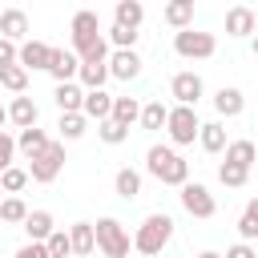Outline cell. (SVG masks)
Here are the masks:
<instances>
[{
  "label": "cell",
  "instance_id": "obj_1",
  "mask_svg": "<svg viewBox=\"0 0 258 258\" xmlns=\"http://www.w3.org/2000/svg\"><path fill=\"white\" fill-rule=\"evenodd\" d=\"M145 173L149 177H157L161 185H185L189 181V161L173 149V145H149V153H145Z\"/></svg>",
  "mask_w": 258,
  "mask_h": 258
},
{
  "label": "cell",
  "instance_id": "obj_2",
  "mask_svg": "<svg viewBox=\"0 0 258 258\" xmlns=\"http://www.w3.org/2000/svg\"><path fill=\"white\" fill-rule=\"evenodd\" d=\"M169 238H173V218L169 214H149L141 226H137V234L129 238V246L137 250V254H161L165 246H169Z\"/></svg>",
  "mask_w": 258,
  "mask_h": 258
},
{
  "label": "cell",
  "instance_id": "obj_3",
  "mask_svg": "<svg viewBox=\"0 0 258 258\" xmlns=\"http://www.w3.org/2000/svg\"><path fill=\"white\" fill-rule=\"evenodd\" d=\"M93 242H97L101 258H125L129 254V234L117 218H97L93 222Z\"/></svg>",
  "mask_w": 258,
  "mask_h": 258
},
{
  "label": "cell",
  "instance_id": "obj_4",
  "mask_svg": "<svg viewBox=\"0 0 258 258\" xmlns=\"http://www.w3.org/2000/svg\"><path fill=\"white\" fill-rule=\"evenodd\" d=\"M173 52H177L181 60H210V56L218 52V40H214V32L181 28V32H173Z\"/></svg>",
  "mask_w": 258,
  "mask_h": 258
},
{
  "label": "cell",
  "instance_id": "obj_5",
  "mask_svg": "<svg viewBox=\"0 0 258 258\" xmlns=\"http://www.w3.org/2000/svg\"><path fill=\"white\" fill-rule=\"evenodd\" d=\"M198 129H202L198 109L169 105V113H165V133H169V141H173V145H194V141H198Z\"/></svg>",
  "mask_w": 258,
  "mask_h": 258
},
{
  "label": "cell",
  "instance_id": "obj_6",
  "mask_svg": "<svg viewBox=\"0 0 258 258\" xmlns=\"http://www.w3.org/2000/svg\"><path fill=\"white\" fill-rule=\"evenodd\" d=\"M60 169H64V141H48V149L28 161V181L48 185V181L60 177Z\"/></svg>",
  "mask_w": 258,
  "mask_h": 258
},
{
  "label": "cell",
  "instance_id": "obj_7",
  "mask_svg": "<svg viewBox=\"0 0 258 258\" xmlns=\"http://www.w3.org/2000/svg\"><path fill=\"white\" fill-rule=\"evenodd\" d=\"M69 32H73V52H77V56H81V52H89L97 40H105V36H101V20H97V12H93V8H81V12L73 16Z\"/></svg>",
  "mask_w": 258,
  "mask_h": 258
},
{
  "label": "cell",
  "instance_id": "obj_8",
  "mask_svg": "<svg viewBox=\"0 0 258 258\" xmlns=\"http://www.w3.org/2000/svg\"><path fill=\"white\" fill-rule=\"evenodd\" d=\"M169 97H173V105L198 109V101L206 97V81H202L194 69H181V73H173V81H169Z\"/></svg>",
  "mask_w": 258,
  "mask_h": 258
},
{
  "label": "cell",
  "instance_id": "obj_9",
  "mask_svg": "<svg viewBox=\"0 0 258 258\" xmlns=\"http://www.w3.org/2000/svg\"><path fill=\"white\" fill-rule=\"evenodd\" d=\"M177 198H181V210H185L189 218H214V210H218L214 194H210L202 181H185Z\"/></svg>",
  "mask_w": 258,
  "mask_h": 258
},
{
  "label": "cell",
  "instance_id": "obj_10",
  "mask_svg": "<svg viewBox=\"0 0 258 258\" xmlns=\"http://www.w3.org/2000/svg\"><path fill=\"white\" fill-rule=\"evenodd\" d=\"M77 69H81V60H77L73 48H52V52H48V69H44V73H48L56 85L77 81Z\"/></svg>",
  "mask_w": 258,
  "mask_h": 258
},
{
  "label": "cell",
  "instance_id": "obj_11",
  "mask_svg": "<svg viewBox=\"0 0 258 258\" xmlns=\"http://www.w3.org/2000/svg\"><path fill=\"white\" fill-rule=\"evenodd\" d=\"M48 52H52V44H44V40H24V44H16V64L24 69V73H32V69H48Z\"/></svg>",
  "mask_w": 258,
  "mask_h": 258
},
{
  "label": "cell",
  "instance_id": "obj_12",
  "mask_svg": "<svg viewBox=\"0 0 258 258\" xmlns=\"http://www.w3.org/2000/svg\"><path fill=\"white\" fill-rule=\"evenodd\" d=\"M105 69H109V77H117V81H133V77L141 73V56H137L133 48H113L109 60H105Z\"/></svg>",
  "mask_w": 258,
  "mask_h": 258
},
{
  "label": "cell",
  "instance_id": "obj_13",
  "mask_svg": "<svg viewBox=\"0 0 258 258\" xmlns=\"http://www.w3.org/2000/svg\"><path fill=\"white\" fill-rule=\"evenodd\" d=\"M0 36L12 40V44H24L28 40V12L24 8H4L0 12Z\"/></svg>",
  "mask_w": 258,
  "mask_h": 258
},
{
  "label": "cell",
  "instance_id": "obj_14",
  "mask_svg": "<svg viewBox=\"0 0 258 258\" xmlns=\"http://www.w3.org/2000/svg\"><path fill=\"white\" fill-rule=\"evenodd\" d=\"M12 141H16V153H24V161H32V157H40V153L48 149V141H52V137H48L44 129H36V125H32V129H20Z\"/></svg>",
  "mask_w": 258,
  "mask_h": 258
},
{
  "label": "cell",
  "instance_id": "obj_15",
  "mask_svg": "<svg viewBox=\"0 0 258 258\" xmlns=\"http://www.w3.org/2000/svg\"><path fill=\"white\" fill-rule=\"evenodd\" d=\"M141 20H145V4H141V0H117V4H113V24H117V28L137 32Z\"/></svg>",
  "mask_w": 258,
  "mask_h": 258
},
{
  "label": "cell",
  "instance_id": "obj_16",
  "mask_svg": "<svg viewBox=\"0 0 258 258\" xmlns=\"http://www.w3.org/2000/svg\"><path fill=\"white\" fill-rule=\"evenodd\" d=\"M4 113H8V121H12L16 129H32V125H36V117H40V109H36V101H32V97H12V105H8Z\"/></svg>",
  "mask_w": 258,
  "mask_h": 258
},
{
  "label": "cell",
  "instance_id": "obj_17",
  "mask_svg": "<svg viewBox=\"0 0 258 258\" xmlns=\"http://www.w3.org/2000/svg\"><path fill=\"white\" fill-rule=\"evenodd\" d=\"M254 24H258V16H254V8H246V4H234V8L226 12V32H230V36H250Z\"/></svg>",
  "mask_w": 258,
  "mask_h": 258
},
{
  "label": "cell",
  "instance_id": "obj_18",
  "mask_svg": "<svg viewBox=\"0 0 258 258\" xmlns=\"http://www.w3.org/2000/svg\"><path fill=\"white\" fill-rule=\"evenodd\" d=\"M109 109H113V97H109L105 89H93V93L81 97V117H85V121H89V117H93V121H105Z\"/></svg>",
  "mask_w": 258,
  "mask_h": 258
},
{
  "label": "cell",
  "instance_id": "obj_19",
  "mask_svg": "<svg viewBox=\"0 0 258 258\" xmlns=\"http://www.w3.org/2000/svg\"><path fill=\"white\" fill-rule=\"evenodd\" d=\"M214 109H218V117H238V113L246 109V97H242V89H234V85H222V89L214 93Z\"/></svg>",
  "mask_w": 258,
  "mask_h": 258
},
{
  "label": "cell",
  "instance_id": "obj_20",
  "mask_svg": "<svg viewBox=\"0 0 258 258\" xmlns=\"http://www.w3.org/2000/svg\"><path fill=\"white\" fill-rule=\"evenodd\" d=\"M20 226H24L28 242H44V238L56 230V222H52V214H48V210H28V218H24Z\"/></svg>",
  "mask_w": 258,
  "mask_h": 258
},
{
  "label": "cell",
  "instance_id": "obj_21",
  "mask_svg": "<svg viewBox=\"0 0 258 258\" xmlns=\"http://www.w3.org/2000/svg\"><path fill=\"white\" fill-rule=\"evenodd\" d=\"M161 16H165V24H169L173 32H181V28H194V0H169Z\"/></svg>",
  "mask_w": 258,
  "mask_h": 258
},
{
  "label": "cell",
  "instance_id": "obj_22",
  "mask_svg": "<svg viewBox=\"0 0 258 258\" xmlns=\"http://www.w3.org/2000/svg\"><path fill=\"white\" fill-rule=\"evenodd\" d=\"M69 234V246H73V258H89L93 250H97V242H93V222H77L73 230H64Z\"/></svg>",
  "mask_w": 258,
  "mask_h": 258
},
{
  "label": "cell",
  "instance_id": "obj_23",
  "mask_svg": "<svg viewBox=\"0 0 258 258\" xmlns=\"http://www.w3.org/2000/svg\"><path fill=\"white\" fill-rule=\"evenodd\" d=\"M81 97H85V89L77 81H64V85L52 89V101H56L60 113H81Z\"/></svg>",
  "mask_w": 258,
  "mask_h": 258
},
{
  "label": "cell",
  "instance_id": "obj_24",
  "mask_svg": "<svg viewBox=\"0 0 258 258\" xmlns=\"http://www.w3.org/2000/svg\"><path fill=\"white\" fill-rule=\"evenodd\" d=\"M198 145H202L206 153H222V149H226V125H222V121H202Z\"/></svg>",
  "mask_w": 258,
  "mask_h": 258
},
{
  "label": "cell",
  "instance_id": "obj_25",
  "mask_svg": "<svg viewBox=\"0 0 258 258\" xmlns=\"http://www.w3.org/2000/svg\"><path fill=\"white\" fill-rule=\"evenodd\" d=\"M113 189H117V198H125V202L141 198V173L129 169V165H121V169L113 173Z\"/></svg>",
  "mask_w": 258,
  "mask_h": 258
},
{
  "label": "cell",
  "instance_id": "obj_26",
  "mask_svg": "<svg viewBox=\"0 0 258 258\" xmlns=\"http://www.w3.org/2000/svg\"><path fill=\"white\" fill-rule=\"evenodd\" d=\"M137 113H141V101L137 97H113V109H109V121L117 125H137Z\"/></svg>",
  "mask_w": 258,
  "mask_h": 258
},
{
  "label": "cell",
  "instance_id": "obj_27",
  "mask_svg": "<svg viewBox=\"0 0 258 258\" xmlns=\"http://www.w3.org/2000/svg\"><path fill=\"white\" fill-rule=\"evenodd\" d=\"M165 113H169V105H161V97L157 101H145L141 113H137V125L149 129V133H157V129H165Z\"/></svg>",
  "mask_w": 258,
  "mask_h": 258
},
{
  "label": "cell",
  "instance_id": "obj_28",
  "mask_svg": "<svg viewBox=\"0 0 258 258\" xmlns=\"http://www.w3.org/2000/svg\"><path fill=\"white\" fill-rule=\"evenodd\" d=\"M226 161L230 165H238V169H250L254 165V141H246V137H238V141H226Z\"/></svg>",
  "mask_w": 258,
  "mask_h": 258
},
{
  "label": "cell",
  "instance_id": "obj_29",
  "mask_svg": "<svg viewBox=\"0 0 258 258\" xmlns=\"http://www.w3.org/2000/svg\"><path fill=\"white\" fill-rule=\"evenodd\" d=\"M28 185V169H20V165H8L4 173H0V194H8V198H20V189Z\"/></svg>",
  "mask_w": 258,
  "mask_h": 258
},
{
  "label": "cell",
  "instance_id": "obj_30",
  "mask_svg": "<svg viewBox=\"0 0 258 258\" xmlns=\"http://www.w3.org/2000/svg\"><path fill=\"white\" fill-rule=\"evenodd\" d=\"M0 89H8V93H16V97H24V89H28V73H24L20 64L0 69Z\"/></svg>",
  "mask_w": 258,
  "mask_h": 258
},
{
  "label": "cell",
  "instance_id": "obj_31",
  "mask_svg": "<svg viewBox=\"0 0 258 258\" xmlns=\"http://www.w3.org/2000/svg\"><path fill=\"white\" fill-rule=\"evenodd\" d=\"M28 218V206H24V198H0V222H8V226H20Z\"/></svg>",
  "mask_w": 258,
  "mask_h": 258
},
{
  "label": "cell",
  "instance_id": "obj_32",
  "mask_svg": "<svg viewBox=\"0 0 258 258\" xmlns=\"http://www.w3.org/2000/svg\"><path fill=\"white\" fill-rule=\"evenodd\" d=\"M56 129H60V141H77V137H85V117L81 113H60Z\"/></svg>",
  "mask_w": 258,
  "mask_h": 258
},
{
  "label": "cell",
  "instance_id": "obj_33",
  "mask_svg": "<svg viewBox=\"0 0 258 258\" xmlns=\"http://www.w3.org/2000/svg\"><path fill=\"white\" fill-rule=\"evenodd\" d=\"M218 181H222L226 189H242V185L250 181V169H238V165L222 161V165H218Z\"/></svg>",
  "mask_w": 258,
  "mask_h": 258
},
{
  "label": "cell",
  "instance_id": "obj_34",
  "mask_svg": "<svg viewBox=\"0 0 258 258\" xmlns=\"http://www.w3.org/2000/svg\"><path fill=\"white\" fill-rule=\"evenodd\" d=\"M238 234H242V242H250V246H254V238H258V202H250V206H246V214L238 218Z\"/></svg>",
  "mask_w": 258,
  "mask_h": 258
},
{
  "label": "cell",
  "instance_id": "obj_35",
  "mask_svg": "<svg viewBox=\"0 0 258 258\" xmlns=\"http://www.w3.org/2000/svg\"><path fill=\"white\" fill-rule=\"evenodd\" d=\"M97 137H101V141H105V145H121V141H125V137H129V129H125V125H117V121H109V117H105V121H97Z\"/></svg>",
  "mask_w": 258,
  "mask_h": 258
},
{
  "label": "cell",
  "instance_id": "obj_36",
  "mask_svg": "<svg viewBox=\"0 0 258 258\" xmlns=\"http://www.w3.org/2000/svg\"><path fill=\"white\" fill-rule=\"evenodd\" d=\"M44 250H48V258H73V246H69V234L64 230H52L44 238Z\"/></svg>",
  "mask_w": 258,
  "mask_h": 258
},
{
  "label": "cell",
  "instance_id": "obj_37",
  "mask_svg": "<svg viewBox=\"0 0 258 258\" xmlns=\"http://www.w3.org/2000/svg\"><path fill=\"white\" fill-rule=\"evenodd\" d=\"M137 36H141V32H129V28H117V24H113L105 44H113V48H133V44H137Z\"/></svg>",
  "mask_w": 258,
  "mask_h": 258
},
{
  "label": "cell",
  "instance_id": "obj_38",
  "mask_svg": "<svg viewBox=\"0 0 258 258\" xmlns=\"http://www.w3.org/2000/svg\"><path fill=\"white\" fill-rule=\"evenodd\" d=\"M12 157H16V141H12V133H0V173H4L8 165H16Z\"/></svg>",
  "mask_w": 258,
  "mask_h": 258
},
{
  "label": "cell",
  "instance_id": "obj_39",
  "mask_svg": "<svg viewBox=\"0 0 258 258\" xmlns=\"http://www.w3.org/2000/svg\"><path fill=\"white\" fill-rule=\"evenodd\" d=\"M12 258H48V250H44V242H24Z\"/></svg>",
  "mask_w": 258,
  "mask_h": 258
},
{
  "label": "cell",
  "instance_id": "obj_40",
  "mask_svg": "<svg viewBox=\"0 0 258 258\" xmlns=\"http://www.w3.org/2000/svg\"><path fill=\"white\" fill-rule=\"evenodd\" d=\"M222 258H258V250H254L250 242H234V246H230Z\"/></svg>",
  "mask_w": 258,
  "mask_h": 258
},
{
  "label": "cell",
  "instance_id": "obj_41",
  "mask_svg": "<svg viewBox=\"0 0 258 258\" xmlns=\"http://www.w3.org/2000/svg\"><path fill=\"white\" fill-rule=\"evenodd\" d=\"M8 64H16V44L0 36V69H8Z\"/></svg>",
  "mask_w": 258,
  "mask_h": 258
},
{
  "label": "cell",
  "instance_id": "obj_42",
  "mask_svg": "<svg viewBox=\"0 0 258 258\" xmlns=\"http://www.w3.org/2000/svg\"><path fill=\"white\" fill-rule=\"evenodd\" d=\"M198 258H222V254H218V250H202Z\"/></svg>",
  "mask_w": 258,
  "mask_h": 258
},
{
  "label": "cell",
  "instance_id": "obj_43",
  "mask_svg": "<svg viewBox=\"0 0 258 258\" xmlns=\"http://www.w3.org/2000/svg\"><path fill=\"white\" fill-rule=\"evenodd\" d=\"M4 125H8V113H4V105H0V133H4Z\"/></svg>",
  "mask_w": 258,
  "mask_h": 258
},
{
  "label": "cell",
  "instance_id": "obj_44",
  "mask_svg": "<svg viewBox=\"0 0 258 258\" xmlns=\"http://www.w3.org/2000/svg\"><path fill=\"white\" fill-rule=\"evenodd\" d=\"M0 198H4V194H0Z\"/></svg>",
  "mask_w": 258,
  "mask_h": 258
}]
</instances>
